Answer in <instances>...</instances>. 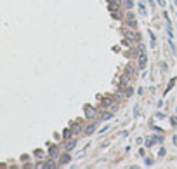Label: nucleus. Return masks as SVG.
I'll list each match as a JSON object with an SVG mask.
<instances>
[{
    "label": "nucleus",
    "mask_w": 177,
    "mask_h": 169,
    "mask_svg": "<svg viewBox=\"0 0 177 169\" xmlns=\"http://www.w3.org/2000/svg\"><path fill=\"white\" fill-rule=\"evenodd\" d=\"M94 129H96V125H94V124H90V125H88V127L85 129V134H92V133H94Z\"/></svg>",
    "instance_id": "obj_7"
},
{
    "label": "nucleus",
    "mask_w": 177,
    "mask_h": 169,
    "mask_svg": "<svg viewBox=\"0 0 177 169\" xmlns=\"http://www.w3.org/2000/svg\"><path fill=\"white\" fill-rule=\"evenodd\" d=\"M49 154H51L52 157H54V155H57V148H56V146H54V148H51V152H49Z\"/></svg>",
    "instance_id": "obj_13"
},
{
    "label": "nucleus",
    "mask_w": 177,
    "mask_h": 169,
    "mask_svg": "<svg viewBox=\"0 0 177 169\" xmlns=\"http://www.w3.org/2000/svg\"><path fill=\"white\" fill-rule=\"evenodd\" d=\"M146 166H153V159H146Z\"/></svg>",
    "instance_id": "obj_16"
},
{
    "label": "nucleus",
    "mask_w": 177,
    "mask_h": 169,
    "mask_svg": "<svg viewBox=\"0 0 177 169\" xmlns=\"http://www.w3.org/2000/svg\"><path fill=\"white\" fill-rule=\"evenodd\" d=\"M174 49H175V56H177V47H175V46H174Z\"/></svg>",
    "instance_id": "obj_18"
},
{
    "label": "nucleus",
    "mask_w": 177,
    "mask_h": 169,
    "mask_svg": "<svg viewBox=\"0 0 177 169\" xmlns=\"http://www.w3.org/2000/svg\"><path fill=\"white\" fill-rule=\"evenodd\" d=\"M63 136H64V138H66V139H68V138H70V136H71V129H66V131H64V134H63Z\"/></svg>",
    "instance_id": "obj_11"
},
{
    "label": "nucleus",
    "mask_w": 177,
    "mask_h": 169,
    "mask_svg": "<svg viewBox=\"0 0 177 169\" xmlns=\"http://www.w3.org/2000/svg\"><path fill=\"white\" fill-rule=\"evenodd\" d=\"M137 7H139V14H141V16H148V11H146V5H144L142 2H139V4H137Z\"/></svg>",
    "instance_id": "obj_5"
},
{
    "label": "nucleus",
    "mask_w": 177,
    "mask_h": 169,
    "mask_svg": "<svg viewBox=\"0 0 177 169\" xmlns=\"http://www.w3.org/2000/svg\"><path fill=\"white\" fill-rule=\"evenodd\" d=\"M75 148V139H71L68 145H66V150H73Z\"/></svg>",
    "instance_id": "obj_9"
},
{
    "label": "nucleus",
    "mask_w": 177,
    "mask_h": 169,
    "mask_svg": "<svg viewBox=\"0 0 177 169\" xmlns=\"http://www.w3.org/2000/svg\"><path fill=\"white\" fill-rule=\"evenodd\" d=\"M123 7H125L127 11H130L132 7H134V0H123Z\"/></svg>",
    "instance_id": "obj_6"
},
{
    "label": "nucleus",
    "mask_w": 177,
    "mask_h": 169,
    "mask_svg": "<svg viewBox=\"0 0 177 169\" xmlns=\"http://www.w3.org/2000/svg\"><path fill=\"white\" fill-rule=\"evenodd\" d=\"M108 119H111V113H104L102 115V120H108Z\"/></svg>",
    "instance_id": "obj_15"
},
{
    "label": "nucleus",
    "mask_w": 177,
    "mask_h": 169,
    "mask_svg": "<svg viewBox=\"0 0 177 169\" xmlns=\"http://www.w3.org/2000/svg\"><path fill=\"white\" fill-rule=\"evenodd\" d=\"M43 167H56L54 162H47V164H43Z\"/></svg>",
    "instance_id": "obj_14"
},
{
    "label": "nucleus",
    "mask_w": 177,
    "mask_h": 169,
    "mask_svg": "<svg viewBox=\"0 0 177 169\" xmlns=\"http://www.w3.org/2000/svg\"><path fill=\"white\" fill-rule=\"evenodd\" d=\"M136 75V70H134V66H127L125 68V72H123V80H128V78H132V77H134Z\"/></svg>",
    "instance_id": "obj_2"
},
{
    "label": "nucleus",
    "mask_w": 177,
    "mask_h": 169,
    "mask_svg": "<svg viewBox=\"0 0 177 169\" xmlns=\"http://www.w3.org/2000/svg\"><path fill=\"white\" fill-rule=\"evenodd\" d=\"M61 162H63V164H66V162H70V155H64V157L61 159Z\"/></svg>",
    "instance_id": "obj_12"
},
{
    "label": "nucleus",
    "mask_w": 177,
    "mask_h": 169,
    "mask_svg": "<svg viewBox=\"0 0 177 169\" xmlns=\"http://www.w3.org/2000/svg\"><path fill=\"white\" fill-rule=\"evenodd\" d=\"M174 84H175V78H172V80L168 82V86H167V89H165V94H167V93H168V91H170V89L174 87Z\"/></svg>",
    "instance_id": "obj_8"
},
{
    "label": "nucleus",
    "mask_w": 177,
    "mask_h": 169,
    "mask_svg": "<svg viewBox=\"0 0 177 169\" xmlns=\"http://www.w3.org/2000/svg\"><path fill=\"white\" fill-rule=\"evenodd\" d=\"M158 4H160L162 7H165V0H158Z\"/></svg>",
    "instance_id": "obj_17"
},
{
    "label": "nucleus",
    "mask_w": 177,
    "mask_h": 169,
    "mask_svg": "<svg viewBox=\"0 0 177 169\" xmlns=\"http://www.w3.org/2000/svg\"><path fill=\"white\" fill-rule=\"evenodd\" d=\"M108 5H109V9H111L113 12L120 7V5H118V0H108Z\"/></svg>",
    "instance_id": "obj_4"
},
{
    "label": "nucleus",
    "mask_w": 177,
    "mask_h": 169,
    "mask_svg": "<svg viewBox=\"0 0 177 169\" xmlns=\"http://www.w3.org/2000/svg\"><path fill=\"white\" fill-rule=\"evenodd\" d=\"M137 63H139V68L141 70H144L146 65H148V54H146L144 46H139V59H137Z\"/></svg>",
    "instance_id": "obj_1"
},
{
    "label": "nucleus",
    "mask_w": 177,
    "mask_h": 169,
    "mask_svg": "<svg viewBox=\"0 0 177 169\" xmlns=\"http://www.w3.org/2000/svg\"><path fill=\"white\" fill-rule=\"evenodd\" d=\"M175 5H177V0H175Z\"/></svg>",
    "instance_id": "obj_19"
},
{
    "label": "nucleus",
    "mask_w": 177,
    "mask_h": 169,
    "mask_svg": "<svg viewBox=\"0 0 177 169\" xmlns=\"http://www.w3.org/2000/svg\"><path fill=\"white\" fill-rule=\"evenodd\" d=\"M123 35H125L127 38H130V40H137V38H139V33L132 32V30H123Z\"/></svg>",
    "instance_id": "obj_3"
},
{
    "label": "nucleus",
    "mask_w": 177,
    "mask_h": 169,
    "mask_svg": "<svg viewBox=\"0 0 177 169\" xmlns=\"http://www.w3.org/2000/svg\"><path fill=\"white\" fill-rule=\"evenodd\" d=\"M111 103H113V99H111V98H109V99H104V101H102V107H109Z\"/></svg>",
    "instance_id": "obj_10"
}]
</instances>
